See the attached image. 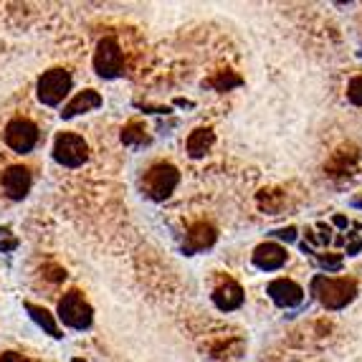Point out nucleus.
Here are the masks:
<instances>
[{
  "instance_id": "1",
  "label": "nucleus",
  "mask_w": 362,
  "mask_h": 362,
  "mask_svg": "<svg viewBox=\"0 0 362 362\" xmlns=\"http://www.w3.org/2000/svg\"><path fill=\"white\" fill-rule=\"evenodd\" d=\"M314 299L329 312H339L357 296V281L347 276H314L312 279Z\"/></svg>"
},
{
  "instance_id": "2",
  "label": "nucleus",
  "mask_w": 362,
  "mask_h": 362,
  "mask_svg": "<svg viewBox=\"0 0 362 362\" xmlns=\"http://www.w3.org/2000/svg\"><path fill=\"white\" fill-rule=\"evenodd\" d=\"M180 185V170L173 163H155L142 177V190L152 200H168Z\"/></svg>"
},
{
  "instance_id": "3",
  "label": "nucleus",
  "mask_w": 362,
  "mask_h": 362,
  "mask_svg": "<svg viewBox=\"0 0 362 362\" xmlns=\"http://www.w3.org/2000/svg\"><path fill=\"white\" fill-rule=\"evenodd\" d=\"M59 320L66 327H71V329H86V327H91V322H94V309H91V304L86 302L81 291L71 289L61 296Z\"/></svg>"
},
{
  "instance_id": "4",
  "label": "nucleus",
  "mask_w": 362,
  "mask_h": 362,
  "mask_svg": "<svg viewBox=\"0 0 362 362\" xmlns=\"http://www.w3.org/2000/svg\"><path fill=\"white\" fill-rule=\"evenodd\" d=\"M36 91L41 104L59 107L69 97V91H71V74L66 69H49V71H43V76L38 78Z\"/></svg>"
},
{
  "instance_id": "5",
  "label": "nucleus",
  "mask_w": 362,
  "mask_h": 362,
  "mask_svg": "<svg viewBox=\"0 0 362 362\" xmlns=\"http://www.w3.org/2000/svg\"><path fill=\"white\" fill-rule=\"evenodd\" d=\"M124 69V51L115 36H107L99 41L94 51V71L102 78H117Z\"/></svg>"
},
{
  "instance_id": "6",
  "label": "nucleus",
  "mask_w": 362,
  "mask_h": 362,
  "mask_svg": "<svg viewBox=\"0 0 362 362\" xmlns=\"http://www.w3.org/2000/svg\"><path fill=\"white\" fill-rule=\"evenodd\" d=\"M89 157V145L74 132H61L54 142V160L64 168H81Z\"/></svg>"
},
{
  "instance_id": "7",
  "label": "nucleus",
  "mask_w": 362,
  "mask_h": 362,
  "mask_svg": "<svg viewBox=\"0 0 362 362\" xmlns=\"http://www.w3.org/2000/svg\"><path fill=\"white\" fill-rule=\"evenodd\" d=\"M6 145L11 150L21 152V155H25V152H30L38 145V127L30 119H23V117L11 119L6 127Z\"/></svg>"
},
{
  "instance_id": "8",
  "label": "nucleus",
  "mask_w": 362,
  "mask_h": 362,
  "mask_svg": "<svg viewBox=\"0 0 362 362\" xmlns=\"http://www.w3.org/2000/svg\"><path fill=\"white\" fill-rule=\"evenodd\" d=\"M266 294L272 296V302L281 309H294L304 302V289L291 279H274L272 284L266 286Z\"/></svg>"
},
{
  "instance_id": "9",
  "label": "nucleus",
  "mask_w": 362,
  "mask_h": 362,
  "mask_svg": "<svg viewBox=\"0 0 362 362\" xmlns=\"http://www.w3.org/2000/svg\"><path fill=\"white\" fill-rule=\"evenodd\" d=\"M0 185H3V193L11 200H23L30 193V185H33V177H30V170L23 165H13L3 173L0 177Z\"/></svg>"
},
{
  "instance_id": "10",
  "label": "nucleus",
  "mask_w": 362,
  "mask_h": 362,
  "mask_svg": "<svg viewBox=\"0 0 362 362\" xmlns=\"http://www.w3.org/2000/svg\"><path fill=\"white\" fill-rule=\"evenodd\" d=\"M286 256L289 254H286V248L281 246V243L266 241L254 248L251 259H254V266L261 269V272H279V269L286 264Z\"/></svg>"
},
{
  "instance_id": "11",
  "label": "nucleus",
  "mask_w": 362,
  "mask_h": 362,
  "mask_svg": "<svg viewBox=\"0 0 362 362\" xmlns=\"http://www.w3.org/2000/svg\"><path fill=\"white\" fill-rule=\"evenodd\" d=\"M216 241H218L216 226L206 223V221H200V223L190 226V230L185 233V241H182V254L193 256V254H198V251H206V248H211Z\"/></svg>"
},
{
  "instance_id": "12",
  "label": "nucleus",
  "mask_w": 362,
  "mask_h": 362,
  "mask_svg": "<svg viewBox=\"0 0 362 362\" xmlns=\"http://www.w3.org/2000/svg\"><path fill=\"white\" fill-rule=\"evenodd\" d=\"M211 299L221 312H235V309L243 304V289L238 286V281H233V279L226 276L216 284Z\"/></svg>"
},
{
  "instance_id": "13",
  "label": "nucleus",
  "mask_w": 362,
  "mask_h": 362,
  "mask_svg": "<svg viewBox=\"0 0 362 362\" xmlns=\"http://www.w3.org/2000/svg\"><path fill=\"white\" fill-rule=\"evenodd\" d=\"M104 104L102 94L94 89H84V91H78L76 97L71 99L69 104H64V112H61V117L64 119H71V117L76 115H84V112H94V109H99Z\"/></svg>"
},
{
  "instance_id": "14",
  "label": "nucleus",
  "mask_w": 362,
  "mask_h": 362,
  "mask_svg": "<svg viewBox=\"0 0 362 362\" xmlns=\"http://www.w3.org/2000/svg\"><path fill=\"white\" fill-rule=\"evenodd\" d=\"M213 142H216V132H213L211 127H198L187 134L185 150L190 157H203L213 147Z\"/></svg>"
},
{
  "instance_id": "15",
  "label": "nucleus",
  "mask_w": 362,
  "mask_h": 362,
  "mask_svg": "<svg viewBox=\"0 0 362 362\" xmlns=\"http://www.w3.org/2000/svg\"><path fill=\"white\" fill-rule=\"evenodd\" d=\"M355 163H357V152L350 147V152L347 150L334 152V157L329 160L327 170H329V175H350V170L355 168Z\"/></svg>"
},
{
  "instance_id": "16",
  "label": "nucleus",
  "mask_w": 362,
  "mask_h": 362,
  "mask_svg": "<svg viewBox=\"0 0 362 362\" xmlns=\"http://www.w3.org/2000/svg\"><path fill=\"white\" fill-rule=\"evenodd\" d=\"M25 312H28L30 317H33V322H36L38 327H43L51 337H61V329H59V325H56V320H54V314H51L49 309L36 307V304H25Z\"/></svg>"
},
{
  "instance_id": "17",
  "label": "nucleus",
  "mask_w": 362,
  "mask_h": 362,
  "mask_svg": "<svg viewBox=\"0 0 362 362\" xmlns=\"http://www.w3.org/2000/svg\"><path fill=\"white\" fill-rule=\"evenodd\" d=\"M147 142H150V134H147L142 122H129L127 127H124V132H122V145L142 147V145H147Z\"/></svg>"
},
{
  "instance_id": "18",
  "label": "nucleus",
  "mask_w": 362,
  "mask_h": 362,
  "mask_svg": "<svg viewBox=\"0 0 362 362\" xmlns=\"http://www.w3.org/2000/svg\"><path fill=\"white\" fill-rule=\"evenodd\" d=\"M208 86H213L216 91H228L233 86H241V76L233 71H218L216 76L208 81Z\"/></svg>"
},
{
  "instance_id": "19",
  "label": "nucleus",
  "mask_w": 362,
  "mask_h": 362,
  "mask_svg": "<svg viewBox=\"0 0 362 362\" xmlns=\"http://www.w3.org/2000/svg\"><path fill=\"white\" fill-rule=\"evenodd\" d=\"M347 99H350L355 107H362V74L347 84Z\"/></svg>"
},
{
  "instance_id": "20",
  "label": "nucleus",
  "mask_w": 362,
  "mask_h": 362,
  "mask_svg": "<svg viewBox=\"0 0 362 362\" xmlns=\"http://www.w3.org/2000/svg\"><path fill=\"white\" fill-rule=\"evenodd\" d=\"M317 261H320V266H325L327 272H337L339 266H342V256L334 254V256H317Z\"/></svg>"
},
{
  "instance_id": "21",
  "label": "nucleus",
  "mask_w": 362,
  "mask_h": 362,
  "mask_svg": "<svg viewBox=\"0 0 362 362\" xmlns=\"http://www.w3.org/2000/svg\"><path fill=\"white\" fill-rule=\"evenodd\" d=\"M274 235H276L279 241L294 243L296 241V228L294 226H289V228H279V230H274Z\"/></svg>"
},
{
  "instance_id": "22",
  "label": "nucleus",
  "mask_w": 362,
  "mask_h": 362,
  "mask_svg": "<svg viewBox=\"0 0 362 362\" xmlns=\"http://www.w3.org/2000/svg\"><path fill=\"white\" fill-rule=\"evenodd\" d=\"M0 362H28V360H25L23 355H18V352H3Z\"/></svg>"
},
{
  "instance_id": "23",
  "label": "nucleus",
  "mask_w": 362,
  "mask_h": 362,
  "mask_svg": "<svg viewBox=\"0 0 362 362\" xmlns=\"http://www.w3.org/2000/svg\"><path fill=\"white\" fill-rule=\"evenodd\" d=\"M360 248H362V238H360V235H352L350 246H347V254H350V256H355L357 251H360Z\"/></svg>"
},
{
  "instance_id": "24",
  "label": "nucleus",
  "mask_w": 362,
  "mask_h": 362,
  "mask_svg": "<svg viewBox=\"0 0 362 362\" xmlns=\"http://www.w3.org/2000/svg\"><path fill=\"white\" fill-rule=\"evenodd\" d=\"M352 206L360 208V211H362V195H357V198H352Z\"/></svg>"
},
{
  "instance_id": "25",
  "label": "nucleus",
  "mask_w": 362,
  "mask_h": 362,
  "mask_svg": "<svg viewBox=\"0 0 362 362\" xmlns=\"http://www.w3.org/2000/svg\"><path fill=\"white\" fill-rule=\"evenodd\" d=\"M334 223H337V226H347V218L337 216V218H334Z\"/></svg>"
},
{
  "instance_id": "26",
  "label": "nucleus",
  "mask_w": 362,
  "mask_h": 362,
  "mask_svg": "<svg viewBox=\"0 0 362 362\" xmlns=\"http://www.w3.org/2000/svg\"><path fill=\"white\" fill-rule=\"evenodd\" d=\"M74 362H84V360H74Z\"/></svg>"
}]
</instances>
